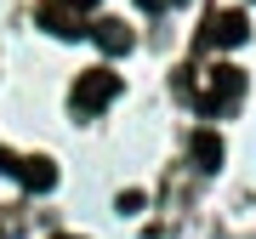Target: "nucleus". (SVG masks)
<instances>
[{
  "instance_id": "f257e3e1",
  "label": "nucleus",
  "mask_w": 256,
  "mask_h": 239,
  "mask_svg": "<svg viewBox=\"0 0 256 239\" xmlns=\"http://www.w3.org/2000/svg\"><path fill=\"white\" fill-rule=\"evenodd\" d=\"M114 97H120V74H114L108 63H102V68H86L80 80H74V92H68L74 114H102Z\"/></svg>"
},
{
  "instance_id": "f03ea898",
  "label": "nucleus",
  "mask_w": 256,
  "mask_h": 239,
  "mask_svg": "<svg viewBox=\"0 0 256 239\" xmlns=\"http://www.w3.org/2000/svg\"><path fill=\"white\" fill-rule=\"evenodd\" d=\"M239 97H245V68H234V63H216V68H210V86H205V97H200V108H205V114H216V108H234Z\"/></svg>"
},
{
  "instance_id": "7ed1b4c3",
  "label": "nucleus",
  "mask_w": 256,
  "mask_h": 239,
  "mask_svg": "<svg viewBox=\"0 0 256 239\" xmlns=\"http://www.w3.org/2000/svg\"><path fill=\"white\" fill-rule=\"evenodd\" d=\"M245 40H250L245 12H210L200 28V46H245Z\"/></svg>"
},
{
  "instance_id": "20e7f679",
  "label": "nucleus",
  "mask_w": 256,
  "mask_h": 239,
  "mask_svg": "<svg viewBox=\"0 0 256 239\" xmlns=\"http://www.w3.org/2000/svg\"><path fill=\"white\" fill-rule=\"evenodd\" d=\"M12 176H18L23 188H34V194H52L57 188V166L46 154H23V160H12Z\"/></svg>"
},
{
  "instance_id": "39448f33",
  "label": "nucleus",
  "mask_w": 256,
  "mask_h": 239,
  "mask_svg": "<svg viewBox=\"0 0 256 239\" xmlns=\"http://www.w3.org/2000/svg\"><path fill=\"white\" fill-rule=\"evenodd\" d=\"M40 28H52L57 40H80V34H86L80 18H74L68 6H57V0H52V6H40Z\"/></svg>"
},
{
  "instance_id": "423d86ee",
  "label": "nucleus",
  "mask_w": 256,
  "mask_h": 239,
  "mask_svg": "<svg viewBox=\"0 0 256 239\" xmlns=\"http://www.w3.org/2000/svg\"><path fill=\"white\" fill-rule=\"evenodd\" d=\"M188 154H194V166H200V171H216V166H222V154H228V148H222V137H216V131H194V142H188Z\"/></svg>"
},
{
  "instance_id": "0eeeda50",
  "label": "nucleus",
  "mask_w": 256,
  "mask_h": 239,
  "mask_svg": "<svg viewBox=\"0 0 256 239\" xmlns=\"http://www.w3.org/2000/svg\"><path fill=\"white\" fill-rule=\"evenodd\" d=\"M92 40H97L108 57H120V52H131V46H137V40H131V28H126V23H114V18H102V23L92 28Z\"/></svg>"
},
{
  "instance_id": "6e6552de",
  "label": "nucleus",
  "mask_w": 256,
  "mask_h": 239,
  "mask_svg": "<svg viewBox=\"0 0 256 239\" xmlns=\"http://www.w3.org/2000/svg\"><path fill=\"white\" fill-rule=\"evenodd\" d=\"M114 211H120V216H137V211H142V188H126V194L114 200Z\"/></svg>"
},
{
  "instance_id": "1a4fd4ad",
  "label": "nucleus",
  "mask_w": 256,
  "mask_h": 239,
  "mask_svg": "<svg viewBox=\"0 0 256 239\" xmlns=\"http://www.w3.org/2000/svg\"><path fill=\"white\" fill-rule=\"evenodd\" d=\"M57 6H68V12H97V0H57Z\"/></svg>"
},
{
  "instance_id": "9d476101",
  "label": "nucleus",
  "mask_w": 256,
  "mask_h": 239,
  "mask_svg": "<svg viewBox=\"0 0 256 239\" xmlns=\"http://www.w3.org/2000/svg\"><path fill=\"white\" fill-rule=\"evenodd\" d=\"M137 6H142V12H160V6H165V0H137Z\"/></svg>"
},
{
  "instance_id": "9b49d317",
  "label": "nucleus",
  "mask_w": 256,
  "mask_h": 239,
  "mask_svg": "<svg viewBox=\"0 0 256 239\" xmlns=\"http://www.w3.org/2000/svg\"><path fill=\"white\" fill-rule=\"evenodd\" d=\"M57 239H80V234H57Z\"/></svg>"
}]
</instances>
